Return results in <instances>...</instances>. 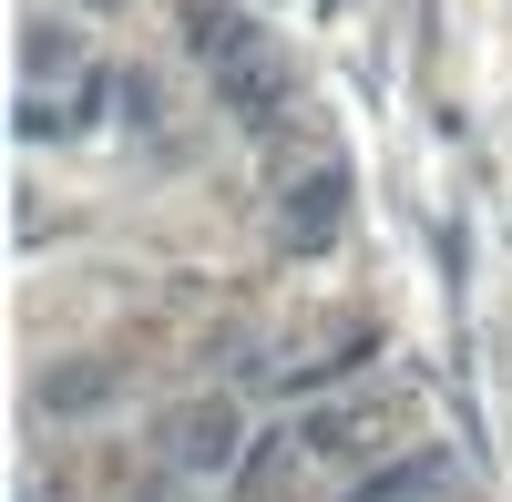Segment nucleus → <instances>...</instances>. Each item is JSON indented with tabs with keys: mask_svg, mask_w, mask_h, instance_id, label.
<instances>
[{
	"mask_svg": "<svg viewBox=\"0 0 512 502\" xmlns=\"http://www.w3.org/2000/svg\"><path fill=\"white\" fill-rule=\"evenodd\" d=\"M164 451H175L185 472H226L236 462V410L226 400H185L175 421H164Z\"/></svg>",
	"mask_w": 512,
	"mask_h": 502,
	"instance_id": "obj_1",
	"label": "nucleus"
},
{
	"mask_svg": "<svg viewBox=\"0 0 512 502\" xmlns=\"http://www.w3.org/2000/svg\"><path fill=\"white\" fill-rule=\"evenodd\" d=\"M328 226H338V175L287 185V236H297V246H328Z\"/></svg>",
	"mask_w": 512,
	"mask_h": 502,
	"instance_id": "obj_3",
	"label": "nucleus"
},
{
	"mask_svg": "<svg viewBox=\"0 0 512 502\" xmlns=\"http://www.w3.org/2000/svg\"><path fill=\"white\" fill-rule=\"evenodd\" d=\"M103 390H113V369H72V380H52L41 400H52V410H82V400H103Z\"/></svg>",
	"mask_w": 512,
	"mask_h": 502,
	"instance_id": "obj_4",
	"label": "nucleus"
},
{
	"mask_svg": "<svg viewBox=\"0 0 512 502\" xmlns=\"http://www.w3.org/2000/svg\"><path fill=\"white\" fill-rule=\"evenodd\" d=\"M216 93H226V113H236V123H267V113L287 103V72H277L267 52H236V62L216 72Z\"/></svg>",
	"mask_w": 512,
	"mask_h": 502,
	"instance_id": "obj_2",
	"label": "nucleus"
}]
</instances>
